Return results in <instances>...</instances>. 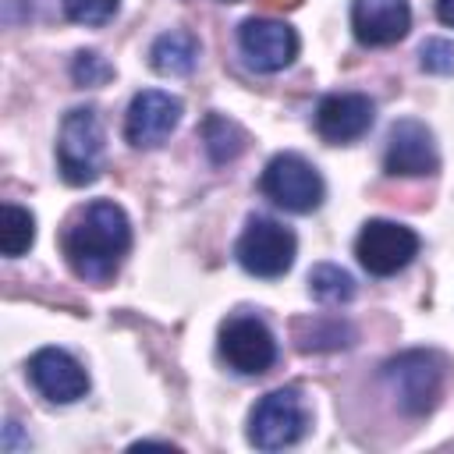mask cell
Listing matches in <instances>:
<instances>
[{
    "mask_svg": "<svg viewBox=\"0 0 454 454\" xmlns=\"http://www.w3.org/2000/svg\"><path fill=\"white\" fill-rule=\"evenodd\" d=\"M238 46L252 71L273 74L298 57V32L277 18H248L238 28Z\"/></svg>",
    "mask_w": 454,
    "mask_h": 454,
    "instance_id": "cell-9",
    "label": "cell"
},
{
    "mask_svg": "<svg viewBox=\"0 0 454 454\" xmlns=\"http://www.w3.org/2000/svg\"><path fill=\"white\" fill-rule=\"evenodd\" d=\"M355 255L372 277H394L419 255V234L397 220H369L355 238Z\"/></svg>",
    "mask_w": 454,
    "mask_h": 454,
    "instance_id": "cell-7",
    "label": "cell"
},
{
    "mask_svg": "<svg viewBox=\"0 0 454 454\" xmlns=\"http://www.w3.org/2000/svg\"><path fill=\"white\" fill-rule=\"evenodd\" d=\"M32 241H35V216L18 202H4V209H0V252L7 259H18L32 248Z\"/></svg>",
    "mask_w": 454,
    "mask_h": 454,
    "instance_id": "cell-16",
    "label": "cell"
},
{
    "mask_svg": "<svg viewBox=\"0 0 454 454\" xmlns=\"http://www.w3.org/2000/svg\"><path fill=\"white\" fill-rule=\"evenodd\" d=\"M376 121V106L362 92H330L316 106V131L330 145H344L362 138Z\"/></svg>",
    "mask_w": 454,
    "mask_h": 454,
    "instance_id": "cell-13",
    "label": "cell"
},
{
    "mask_svg": "<svg viewBox=\"0 0 454 454\" xmlns=\"http://www.w3.org/2000/svg\"><path fill=\"white\" fill-rule=\"evenodd\" d=\"M64 14L78 25H106L117 14V0H60Z\"/></svg>",
    "mask_w": 454,
    "mask_h": 454,
    "instance_id": "cell-20",
    "label": "cell"
},
{
    "mask_svg": "<svg viewBox=\"0 0 454 454\" xmlns=\"http://www.w3.org/2000/svg\"><path fill=\"white\" fill-rule=\"evenodd\" d=\"M309 294L323 305H340V301H351L355 298V280L351 273H344L340 266L333 262H319L312 273H309Z\"/></svg>",
    "mask_w": 454,
    "mask_h": 454,
    "instance_id": "cell-18",
    "label": "cell"
},
{
    "mask_svg": "<svg viewBox=\"0 0 454 454\" xmlns=\"http://www.w3.org/2000/svg\"><path fill=\"white\" fill-rule=\"evenodd\" d=\"M60 248L74 277L89 284H106L114 280L131 248V220L117 202L96 199L64 223Z\"/></svg>",
    "mask_w": 454,
    "mask_h": 454,
    "instance_id": "cell-1",
    "label": "cell"
},
{
    "mask_svg": "<svg viewBox=\"0 0 454 454\" xmlns=\"http://www.w3.org/2000/svg\"><path fill=\"white\" fill-rule=\"evenodd\" d=\"M195 60H199V39L184 28H170V32L156 35V43L149 46V64L170 78L188 74L195 67Z\"/></svg>",
    "mask_w": 454,
    "mask_h": 454,
    "instance_id": "cell-15",
    "label": "cell"
},
{
    "mask_svg": "<svg viewBox=\"0 0 454 454\" xmlns=\"http://www.w3.org/2000/svg\"><path fill=\"white\" fill-rule=\"evenodd\" d=\"M411 28L408 0H351V32L362 46H390Z\"/></svg>",
    "mask_w": 454,
    "mask_h": 454,
    "instance_id": "cell-14",
    "label": "cell"
},
{
    "mask_svg": "<svg viewBox=\"0 0 454 454\" xmlns=\"http://www.w3.org/2000/svg\"><path fill=\"white\" fill-rule=\"evenodd\" d=\"M309 429V408L301 390L280 387L270 390L248 415V443L259 450H284L298 443Z\"/></svg>",
    "mask_w": 454,
    "mask_h": 454,
    "instance_id": "cell-4",
    "label": "cell"
},
{
    "mask_svg": "<svg viewBox=\"0 0 454 454\" xmlns=\"http://www.w3.org/2000/svg\"><path fill=\"white\" fill-rule=\"evenodd\" d=\"M270 4H298V0H270Z\"/></svg>",
    "mask_w": 454,
    "mask_h": 454,
    "instance_id": "cell-24",
    "label": "cell"
},
{
    "mask_svg": "<svg viewBox=\"0 0 454 454\" xmlns=\"http://www.w3.org/2000/svg\"><path fill=\"white\" fill-rule=\"evenodd\" d=\"M419 64L429 74H450L454 71V43L450 39H426L419 50Z\"/></svg>",
    "mask_w": 454,
    "mask_h": 454,
    "instance_id": "cell-21",
    "label": "cell"
},
{
    "mask_svg": "<svg viewBox=\"0 0 454 454\" xmlns=\"http://www.w3.org/2000/svg\"><path fill=\"white\" fill-rule=\"evenodd\" d=\"M312 326V333H301L298 330V348L301 351H323V348H348L351 340V330L340 323V319H316V323H309Z\"/></svg>",
    "mask_w": 454,
    "mask_h": 454,
    "instance_id": "cell-19",
    "label": "cell"
},
{
    "mask_svg": "<svg viewBox=\"0 0 454 454\" xmlns=\"http://www.w3.org/2000/svg\"><path fill=\"white\" fill-rule=\"evenodd\" d=\"M259 188L273 206H280L287 213H312V209H319V202L326 195L319 170L298 153H277L262 167Z\"/></svg>",
    "mask_w": 454,
    "mask_h": 454,
    "instance_id": "cell-5",
    "label": "cell"
},
{
    "mask_svg": "<svg viewBox=\"0 0 454 454\" xmlns=\"http://www.w3.org/2000/svg\"><path fill=\"white\" fill-rule=\"evenodd\" d=\"M436 167H440V156H436L433 131L415 117L397 121L387 135L383 170L390 177H426V174H436Z\"/></svg>",
    "mask_w": 454,
    "mask_h": 454,
    "instance_id": "cell-11",
    "label": "cell"
},
{
    "mask_svg": "<svg viewBox=\"0 0 454 454\" xmlns=\"http://www.w3.org/2000/svg\"><path fill=\"white\" fill-rule=\"evenodd\" d=\"M294 252H298L294 231L284 227L280 220H270V216H252L241 231L238 245H234L241 270L252 277H262V280L284 277L294 262Z\"/></svg>",
    "mask_w": 454,
    "mask_h": 454,
    "instance_id": "cell-6",
    "label": "cell"
},
{
    "mask_svg": "<svg viewBox=\"0 0 454 454\" xmlns=\"http://www.w3.org/2000/svg\"><path fill=\"white\" fill-rule=\"evenodd\" d=\"M202 142H206V153L213 163H231L245 149V131L227 117L209 114L202 124Z\"/></svg>",
    "mask_w": 454,
    "mask_h": 454,
    "instance_id": "cell-17",
    "label": "cell"
},
{
    "mask_svg": "<svg viewBox=\"0 0 454 454\" xmlns=\"http://www.w3.org/2000/svg\"><path fill=\"white\" fill-rule=\"evenodd\" d=\"M447 376H450V362L433 348L401 351L397 358H390L383 365V380H387L397 408L408 415L433 411L447 390Z\"/></svg>",
    "mask_w": 454,
    "mask_h": 454,
    "instance_id": "cell-2",
    "label": "cell"
},
{
    "mask_svg": "<svg viewBox=\"0 0 454 454\" xmlns=\"http://www.w3.org/2000/svg\"><path fill=\"white\" fill-rule=\"evenodd\" d=\"M181 99L163 89H142L135 92L128 117H124V138L135 149H156L170 138V131L181 124Z\"/></svg>",
    "mask_w": 454,
    "mask_h": 454,
    "instance_id": "cell-10",
    "label": "cell"
},
{
    "mask_svg": "<svg viewBox=\"0 0 454 454\" xmlns=\"http://www.w3.org/2000/svg\"><path fill=\"white\" fill-rule=\"evenodd\" d=\"M220 355L241 376H262L277 362V337L255 316H231L220 326Z\"/></svg>",
    "mask_w": 454,
    "mask_h": 454,
    "instance_id": "cell-8",
    "label": "cell"
},
{
    "mask_svg": "<svg viewBox=\"0 0 454 454\" xmlns=\"http://www.w3.org/2000/svg\"><path fill=\"white\" fill-rule=\"evenodd\" d=\"M103 124L92 106H78L60 121L57 167L67 184H92L103 170Z\"/></svg>",
    "mask_w": 454,
    "mask_h": 454,
    "instance_id": "cell-3",
    "label": "cell"
},
{
    "mask_svg": "<svg viewBox=\"0 0 454 454\" xmlns=\"http://www.w3.org/2000/svg\"><path fill=\"white\" fill-rule=\"evenodd\" d=\"M71 74H74V82L78 85H99V82H106L114 71H110V64L99 57V53H78L74 57V67H71Z\"/></svg>",
    "mask_w": 454,
    "mask_h": 454,
    "instance_id": "cell-22",
    "label": "cell"
},
{
    "mask_svg": "<svg viewBox=\"0 0 454 454\" xmlns=\"http://www.w3.org/2000/svg\"><path fill=\"white\" fill-rule=\"evenodd\" d=\"M28 380L53 404H71V401L85 397V390H89L85 369L64 348H39L28 358Z\"/></svg>",
    "mask_w": 454,
    "mask_h": 454,
    "instance_id": "cell-12",
    "label": "cell"
},
{
    "mask_svg": "<svg viewBox=\"0 0 454 454\" xmlns=\"http://www.w3.org/2000/svg\"><path fill=\"white\" fill-rule=\"evenodd\" d=\"M436 18H440L447 28H454V0H436Z\"/></svg>",
    "mask_w": 454,
    "mask_h": 454,
    "instance_id": "cell-23",
    "label": "cell"
}]
</instances>
